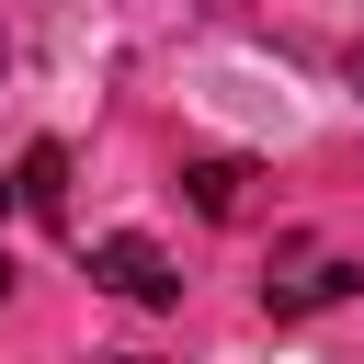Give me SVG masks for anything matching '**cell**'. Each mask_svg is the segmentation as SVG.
I'll list each match as a JSON object with an SVG mask.
<instances>
[{
  "mask_svg": "<svg viewBox=\"0 0 364 364\" xmlns=\"http://www.w3.org/2000/svg\"><path fill=\"white\" fill-rule=\"evenodd\" d=\"M91 284H102V296H125V307H171V296H182V262H171L159 239H136V228H125V239H91Z\"/></svg>",
  "mask_w": 364,
  "mask_h": 364,
  "instance_id": "1",
  "label": "cell"
},
{
  "mask_svg": "<svg viewBox=\"0 0 364 364\" xmlns=\"http://www.w3.org/2000/svg\"><path fill=\"white\" fill-rule=\"evenodd\" d=\"M353 284H364V273H353L341 250H307L296 273H262V307H273V318H307V307H341Z\"/></svg>",
  "mask_w": 364,
  "mask_h": 364,
  "instance_id": "2",
  "label": "cell"
},
{
  "mask_svg": "<svg viewBox=\"0 0 364 364\" xmlns=\"http://www.w3.org/2000/svg\"><path fill=\"white\" fill-rule=\"evenodd\" d=\"M11 182H23V205H34V216H57V205H68V148H57V136H46V148H23V171H11Z\"/></svg>",
  "mask_w": 364,
  "mask_h": 364,
  "instance_id": "3",
  "label": "cell"
},
{
  "mask_svg": "<svg viewBox=\"0 0 364 364\" xmlns=\"http://www.w3.org/2000/svg\"><path fill=\"white\" fill-rule=\"evenodd\" d=\"M182 182H193V205H205V216H239V182H250V171H239V159H193Z\"/></svg>",
  "mask_w": 364,
  "mask_h": 364,
  "instance_id": "4",
  "label": "cell"
},
{
  "mask_svg": "<svg viewBox=\"0 0 364 364\" xmlns=\"http://www.w3.org/2000/svg\"><path fill=\"white\" fill-rule=\"evenodd\" d=\"M11 205H23V182H0V216H11Z\"/></svg>",
  "mask_w": 364,
  "mask_h": 364,
  "instance_id": "5",
  "label": "cell"
},
{
  "mask_svg": "<svg viewBox=\"0 0 364 364\" xmlns=\"http://www.w3.org/2000/svg\"><path fill=\"white\" fill-rule=\"evenodd\" d=\"M0 296H11V262H0Z\"/></svg>",
  "mask_w": 364,
  "mask_h": 364,
  "instance_id": "6",
  "label": "cell"
}]
</instances>
